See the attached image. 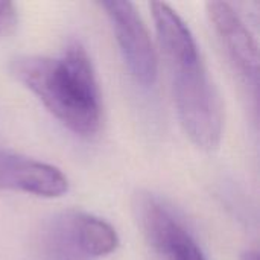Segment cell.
Masks as SVG:
<instances>
[{
	"mask_svg": "<svg viewBox=\"0 0 260 260\" xmlns=\"http://www.w3.org/2000/svg\"><path fill=\"white\" fill-rule=\"evenodd\" d=\"M157 38L172 79L180 122L190 140L213 151L222 139V105L184 20L168 3L149 5Z\"/></svg>",
	"mask_w": 260,
	"mask_h": 260,
	"instance_id": "obj_1",
	"label": "cell"
},
{
	"mask_svg": "<svg viewBox=\"0 0 260 260\" xmlns=\"http://www.w3.org/2000/svg\"><path fill=\"white\" fill-rule=\"evenodd\" d=\"M14 78L78 136L98 133L102 102L91 59L79 43L67 46L58 58L18 56L11 61Z\"/></svg>",
	"mask_w": 260,
	"mask_h": 260,
	"instance_id": "obj_2",
	"label": "cell"
},
{
	"mask_svg": "<svg viewBox=\"0 0 260 260\" xmlns=\"http://www.w3.org/2000/svg\"><path fill=\"white\" fill-rule=\"evenodd\" d=\"M99 6L105 11L113 26L123 61L133 78L145 85H154L158 73L157 55L149 32L131 2H102Z\"/></svg>",
	"mask_w": 260,
	"mask_h": 260,
	"instance_id": "obj_3",
	"label": "cell"
},
{
	"mask_svg": "<svg viewBox=\"0 0 260 260\" xmlns=\"http://www.w3.org/2000/svg\"><path fill=\"white\" fill-rule=\"evenodd\" d=\"M207 15L233 70L256 94L259 82V50L253 34L227 2H209Z\"/></svg>",
	"mask_w": 260,
	"mask_h": 260,
	"instance_id": "obj_4",
	"label": "cell"
},
{
	"mask_svg": "<svg viewBox=\"0 0 260 260\" xmlns=\"http://www.w3.org/2000/svg\"><path fill=\"white\" fill-rule=\"evenodd\" d=\"M143 235L163 260H206L201 248L184 225L154 197L143 195L137 203Z\"/></svg>",
	"mask_w": 260,
	"mask_h": 260,
	"instance_id": "obj_5",
	"label": "cell"
},
{
	"mask_svg": "<svg viewBox=\"0 0 260 260\" xmlns=\"http://www.w3.org/2000/svg\"><path fill=\"white\" fill-rule=\"evenodd\" d=\"M50 239L56 251L90 257L108 256L119 247V236L107 221L81 212L61 216L53 224Z\"/></svg>",
	"mask_w": 260,
	"mask_h": 260,
	"instance_id": "obj_6",
	"label": "cell"
},
{
	"mask_svg": "<svg viewBox=\"0 0 260 260\" xmlns=\"http://www.w3.org/2000/svg\"><path fill=\"white\" fill-rule=\"evenodd\" d=\"M56 198L69 190L67 177L55 166L0 149V190Z\"/></svg>",
	"mask_w": 260,
	"mask_h": 260,
	"instance_id": "obj_7",
	"label": "cell"
},
{
	"mask_svg": "<svg viewBox=\"0 0 260 260\" xmlns=\"http://www.w3.org/2000/svg\"><path fill=\"white\" fill-rule=\"evenodd\" d=\"M17 21V11L11 2H0V37L12 30Z\"/></svg>",
	"mask_w": 260,
	"mask_h": 260,
	"instance_id": "obj_8",
	"label": "cell"
},
{
	"mask_svg": "<svg viewBox=\"0 0 260 260\" xmlns=\"http://www.w3.org/2000/svg\"><path fill=\"white\" fill-rule=\"evenodd\" d=\"M241 260H259L257 259V253L256 251H247L242 254Z\"/></svg>",
	"mask_w": 260,
	"mask_h": 260,
	"instance_id": "obj_9",
	"label": "cell"
}]
</instances>
